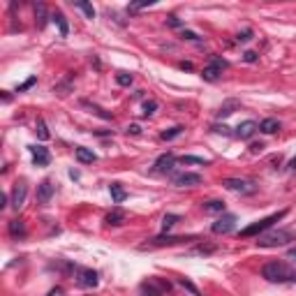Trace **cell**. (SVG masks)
Returning <instances> with one entry per match:
<instances>
[{"mask_svg":"<svg viewBox=\"0 0 296 296\" xmlns=\"http://www.w3.org/2000/svg\"><path fill=\"white\" fill-rule=\"evenodd\" d=\"M262 278H266L268 282L285 285V282H296V271L287 266L285 262H268L262 266Z\"/></svg>","mask_w":296,"mask_h":296,"instance_id":"obj_1","label":"cell"},{"mask_svg":"<svg viewBox=\"0 0 296 296\" xmlns=\"http://www.w3.org/2000/svg\"><path fill=\"white\" fill-rule=\"evenodd\" d=\"M287 215V211L282 208V211H278V213H273V215H268V217H262V220H257V222H252L250 227H245L243 231H240V236L243 238H250V236H257V234H262V231H266V229H271L275 222H280L282 217Z\"/></svg>","mask_w":296,"mask_h":296,"instance_id":"obj_2","label":"cell"},{"mask_svg":"<svg viewBox=\"0 0 296 296\" xmlns=\"http://www.w3.org/2000/svg\"><path fill=\"white\" fill-rule=\"evenodd\" d=\"M296 238V231L291 229H280V231H273V234H266L257 240L259 248H278V245H287L289 240Z\"/></svg>","mask_w":296,"mask_h":296,"instance_id":"obj_3","label":"cell"},{"mask_svg":"<svg viewBox=\"0 0 296 296\" xmlns=\"http://www.w3.org/2000/svg\"><path fill=\"white\" fill-rule=\"evenodd\" d=\"M225 188L231 190V192H240V194H252L257 190L252 180H245V178H227Z\"/></svg>","mask_w":296,"mask_h":296,"instance_id":"obj_4","label":"cell"},{"mask_svg":"<svg viewBox=\"0 0 296 296\" xmlns=\"http://www.w3.org/2000/svg\"><path fill=\"white\" fill-rule=\"evenodd\" d=\"M225 67H227V60L213 58L211 65H206V67H203V72H201L203 81H215V79H220V74H222V69H225Z\"/></svg>","mask_w":296,"mask_h":296,"instance_id":"obj_5","label":"cell"},{"mask_svg":"<svg viewBox=\"0 0 296 296\" xmlns=\"http://www.w3.org/2000/svg\"><path fill=\"white\" fill-rule=\"evenodd\" d=\"M234 227H236V215H222V217H217L215 222L211 225V231L213 234H229V231H234Z\"/></svg>","mask_w":296,"mask_h":296,"instance_id":"obj_6","label":"cell"},{"mask_svg":"<svg viewBox=\"0 0 296 296\" xmlns=\"http://www.w3.org/2000/svg\"><path fill=\"white\" fill-rule=\"evenodd\" d=\"M97 273L92 268H79L77 271V285L79 287H86V289H95L97 287Z\"/></svg>","mask_w":296,"mask_h":296,"instance_id":"obj_7","label":"cell"},{"mask_svg":"<svg viewBox=\"0 0 296 296\" xmlns=\"http://www.w3.org/2000/svg\"><path fill=\"white\" fill-rule=\"evenodd\" d=\"M171 180H174V185H178V188H194V185L201 183V176L194 174V171H183V174H176Z\"/></svg>","mask_w":296,"mask_h":296,"instance_id":"obj_8","label":"cell"},{"mask_svg":"<svg viewBox=\"0 0 296 296\" xmlns=\"http://www.w3.org/2000/svg\"><path fill=\"white\" fill-rule=\"evenodd\" d=\"M51 197H53V183L49 178H44L40 185H37V201L40 203H49Z\"/></svg>","mask_w":296,"mask_h":296,"instance_id":"obj_9","label":"cell"},{"mask_svg":"<svg viewBox=\"0 0 296 296\" xmlns=\"http://www.w3.org/2000/svg\"><path fill=\"white\" fill-rule=\"evenodd\" d=\"M26 197H28V188L23 183H16L14 185V190H12V206L16 208H21L23 203H26Z\"/></svg>","mask_w":296,"mask_h":296,"instance_id":"obj_10","label":"cell"},{"mask_svg":"<svg viewBox=\"0 0 296 296\" xmlns=\"http://www.w3.org/2000/svg\"><path fill=\"white\" fill-rule=\"evenodd\" d=\"M176 155L174 153H164V155H160L155 160V171H171L176 166Z\"/></svg>","mask_w":296,"mask_h":296,"instance_id":"obj_11","label":"cell"},{"mask_svg":"<svg viewBox=\"0 0 296 296\" xmlns=\"http://www.w3.org/2000/svg\"><path fill=\"white\" fill-rule=\"evenodd\" d=\"M30 151H32V162H35L37 166H46L51 162V155L44 146H32Z\"/></svg>","mask_w":296,"mask_h":296,"instance_id":"obj_12","label":"cell"},{"mask_svg":"<svg viewBox=\"0 0 296 296\" xmlns=\"http://www.w3.org/2000/svg\"><path fill=\"white\" fill-rule=\"evenodd\" d=\"M257 130H259V125L254 123V120H245V123H240L238 127H236V137H238V139H250Z\"/></svg>","mask_w":296,"mask_h":296,"instance_id":"obj_13","label":"cell"},{"mask_svg":"<svg viewBox=\"0 0 296 296\" xmlns=\"http://www.w3.org/2000/svg\"><path fill=\"white\" fill-rule=\"evenodd\" d=\"M109 192H111V199H114V203H123L125 199H127V192H125V188L120 183H111L109 185Z\"/></svg>","mask_w":296,"mask_h":296,"instance_id":"obj_14","label":"cell"},{"mask_svg":"<svg viewBox=\"0 0 296 296\" xmlns=\"http://www.w3.org/2000/svg\"><path fill=\"white\" fill-rule=\"evenodd\" d=\"M51 21L58 26V30H60V37H67V32H69V26H67V18L63 16V12H53L51 14Z\"/></svg>","mask_w":296,"mask_h":296,"instance_id":"obj_15","label":"cell"},{"mask_svg":"<svg viewBox=\"0 0 296 296\" xmlns=\"http://www.w3.org/2000/svg\"><path fill=\"white\" fill-rule=\"evenodd\" d=\"M77 160L81 162V164H92V162H97V155L92 151H88V148L79 146L77 148Z\"/></svg>","mask_w":296,"mask_h":296,"instance_id":"obj_16","label":"cell"},{"mask_svg":"<svg viewBox=\"0 0 296 296\" xmlns=\"http://www.w3.org/2000/svg\"><path fill=\"white\" fill-rule=\"evenodd\" d=\"M259 130H262L264 134H275L278 130H280V120H275V118H264L262 123H259Z\"/></svg>","mask_w":296,"mask_h":296,"instance_id":"obj_17","label":"cell"},{"mask_svg":"<svg viewBox=\"0 0 296 296\" xmlns=\"http://www.w3.org/2000/svg\"><path fill=\"white\" fill-rule=\"evenodd\" d=\"M46 16L51 18V14H46V7L42 3L35 5V21H37V28H44L46 26Z\"/></svg>","mask_w":296,"mask_h":296,"instance_id":"obj_18","label":"cell"},{"mask_svg":"<svg viewBox=\"0 0 296 296\" xmlns=\"http://www.w3.org/2000/svg\"><path fill=\"white\" fill-rule=\"evenodd\" d=\"M123 220H125V213L120 211V208H116V211H111L109 215H106V225H111V227H118V225H123Z\"/></svg>","mask_w":296,"mask_h":296,"instance_id":"obj_19","label":"cell"},{"mask_svg":"<svg viewBox=\"0 0 296 296\" xmlns=\"http://www.w3.org/2000/svg\"><path fill=\"white\" fill-rule=\"evenodd\" d=\"M203 213H225V201L220 199H211L203 203Z\"/></svg>","mask_w":296,"mask_h":296,"instance_id":"obj_20","label":"cell"},{"mask_svg":"<svg viewBox=\"0 0 296 296\" xmlns=\"http://www.w3.org/2000/svg\"><path fill=\"white\" fill-rule=\"evenodd\" d=\"M236 106H238V102H236V100L225 102V104L220 106V111H217V118H227V116H231V114H234Z\"/></svg>","mask_w":296,"mask_h":296,"instance_id":"obj_21","label":"cell"},{"mask_svg":"<svg viewBox=\"0 0 296 296\" xmlns=\"http://www.w3.org/2000/svg\"><path fill=\"white\" fill-rule=\"evenodd\" d=\"M9 234L16 238V236H26V225H23V220H12L9 222Z\"/></svg>","mask_w":296,"mask_h":296,"instance_id":"obj_22","label":"cell"},{"mask_svg":"<svg viewBox=\"0 0 296 296\" xmlns=\"http://www.w3.org/2000/svg\"><path fill=\"white\" fill-rule=\"evenodd\" d=\"M37 137H40V141H46V139H49V130H46L44 118H37Z\"/></svg>","mask_w":296,"mask_h":296,"instance_id":"obj_23","label":"cell"},{"mask_svg":"<svg viewBox=\"0 0 296 296\" xmlns=\"http://www.w3.org/2000/svg\"><path fill=\"white\" fill-rule=\"evenodd\" d=\"M180 132H183V127H180V125H176V127H171V130H166V132H162V139H164V141H171V139H176Z\"/></svg>","mask_w":296,"mask_h":296,"instance_id":"obj_24","label":"cell"},{"mask_svg":"<svg viewBox=\"0 0 296 296\" xmlns=\"http://www.w3.org/2000/svg\"><path fill=\"white\" fill-rule=\"evenodd\" d=\"M180 162H185V164H208V160H203V157H194V155H183Z\"/></svg>","mask_w":296,"mask_h":296,"instance_id":"obj_25","label":"cell"},{"mask_svg":"<svg viewBox=\"0 0 296 296\" xmlns=\"http://www.w3.org/2000/svg\"><path fill=\"white\" fill-rule=\"evenodd\" d=\"M77 7L81 9L88 18H95V9H92V5H88V3H83V0H81V3H77Z\"/></svg>","mask_w":296,"mask_h":296,"instance_id":"obj_26","label":"cell"},{"mask_svg":"<svg viewBox=\"0 0 296 296\" xmlns=\"http://www.w3.org/2000/svg\"><path fill=\"white\" fill-rule=\"evenodd\" d=\"M116 81H118V86H130V83H132V74L118 72V74H116Z\"/></svg>","mask_w":296,"mask_h":296,"instance_id":"obj_27","label":"cell"},{"mask_svg":"<svg viewBox=\"0 0 296 296\" xmlns=\"http://www.w3.org/2000/svg\"><path fill=\"white\" fill-rule=\"evenodd\" d=\"M178 220H180V217L174 215V213H171V215H164V220H162V229H171V227H174Z\"/></svg>","mask_w":296,"mask_h":296,"instance_id":"obj_28","label":"cell"},{"mask_svg":"<svg viewBox=\"0 0 296 296\" xmlns=\"http://www.w3.org/2000/svg\"><path fill=\"white\" fill-rule=\"evenodd\" d=\"M151 5H155V0H139V3H130L127 9H143V7H151Z\"/></svg>","mask_w":296,"mask_h":296,"instance_id":"obj_29","label":"cell"},{"mask_svg":"<svg viewBox=\"0 0 296 296\" xmlns=\"http://www.w3.org/2000/svg\"><path fill=\"white\" fill-rule=\"evenodd\" d=\"M155 109H157V102L155 100L146 102V104H143V116H153V114H155Z\"/></svg>","mask_w":296,"mask_h":296,"instance_id":"obj_30","label":"cell"},{"mask_svg":"<svg viewBox=\"0 0 296 296\" xmlns=\"http://www.w3.org/2000/svg\"><path fill=\"white\" fill-rule=\"evenodd\" d=\"M83 104H86V106H90V109L95 111V114L100 116V118H104V120H109V118H111V114H106V111H104V109H100V106H95V104H88V102H83Z\"/></svg>","mask_w":296,"mask_h":296,"instance_id":"obj_31","label":"cell"},{"mask_svg":"<svg viewBox=\"0 0 296 296\" xmlns=\"http://www.w3.org/2000/svg\"><path fill=\"white\" fill-rule=\"evenodd\" d=\"M35 81H37V79H35V77H30V79H28L26 83H21V86L16 88V92H23V90H28V88H30V86H35Z\"/></svg>","mask_w":296,"mask_h":296,"instance_id":"obj_32","label":"cell"},{"mask_svg":"<svg viewBox=\"0 0 296 296\" xmlns=\"http://www.w3.org/2000/svg\"><path fill=\"white\" fill-rule=\"evenodd\" d=\"M215 250V245H199L194 252H199V254H208V252H213Z\"/></svg>","mask_w":296,"mask_h":296,"instance_id":"obj_33","label":"cell"},{"mask_svg":"<svg viewBox=\"0 0 296 296\" xmlns=\"http://www.w3.org/2000/svg\"><path fill=\"white\" fill-rule=\"evenodd\" d=\"M238 42H248V40H252V30H243V32H238V37H236Z\"/></svg>","mask_w":296,"mask_h":296,"instance_id":"obj_34","label":"cell"},{"mask_svg":"<svg viewBox=\"0 0 296 296\" xmlns=\"http://www.w3.org/2000/svg\"><path fill=\"white\" fill-rule=\"evenodd\" d=\"M180 285H183V287H188V289H190V291H192V294H194V296H199L197 287H194V285H192V282H190V280H185V278H183V280H180Z\"/></svg>","mask_w":296,"mask_h":296,"instance_id":"obj_35","label":"cell"},{"mask_svg":"<svg viewBox=\"0 0 296 296\" xmlns=\"http://www.w3.org/2000/svg\"><path fill=\"white\" fill-rule=\"evenodd\" d=\"M166 23H169L171 28H180V26H183V23L178 21V16H169V21H166Z\"/></svg>","mask_w":296,"mask_h":296,"instance_id":"obj_36","label":"cell"},{"mask_svg":"<svg viewBox=\"0 0 296 296\" xmlns=\"http://www.w3.org/2000/svg\"><path fill=\"white\" fill-rule=\"evenodd\" d=\"M183 37H185V40H192V42H197V40H199V37L194 35V32H190V30H183Z\"/></svg>","mask_w":296,"mask_h":296,"instance_id":"obj_37","label":"cell"},{"mask_svg":"<svg viewBox=\"0 0 296 296\" xmlns=\"http://www.w3.org/2000/svg\"><path fill=\"white\" fill-rule=\"evenodd\" d=\"M245 60H248V63H254V60H257V53H254V51H248V53H245Z\"/></svg>","mask_w":296,"mask_h":296,"instance_id":"obj_38","label":"cell"},{"mask_svg":"<svg viewBox=\"0 0 296 296\" xmlns=\"http://www.w3.org/2000/svg\"><path fill=\"white\" fill-rule=\"evenodd\" d=\"M127 132H132V134H139V132H141V127H139V125H130V127H127Z\"/></svg>","mask_w":296,"mask_h":296,"instance_id":"obj_39","label":"cell"},{"mask_svg":"<svg viewBox=\"0 0 296 296\" xmlns=\"http://www.w3.org/2000/svg\"><path fill=\"white\" fill-rule=\"evenodd\" d=\"M60 294H63V289H60V287H55V289H51L46 296H60Z\"/></svg>","mask_w":296,"mask_h":296,"instance_id":"obj_40","label":"cell"},{"mask_svg":"<svg viewBox=\"0 0 296 296\" xmlns=\"http://www.w3.org/2000/svg\"><path fill=\"white\" fill-rule=\"evenodd\" d=\"M7 206V194H3V197H0V208H5Z\"/></svg>","mask_w":296,"mask_h":296,"instance_id":"obj_41","label":"cell"},{"mask_svg":"<svg viewBox=\"0 0 296 296\" xmlns=\"http://www.w3.org/2000/svg\"><path fill=\"white\" fill-rule=\"evenodd\" d=\"M287 254H289V259H294V262H296V248H291Z\"/></svg>","mask_w":296,"mask_h":296,"instance_id":"obj_42","label":"cell"}]
</instances>
